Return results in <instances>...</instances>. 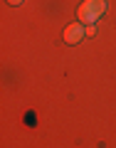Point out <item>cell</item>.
Returning <instances> with one entry per match:
<instances>
[{
    "label": "cell",
    "mask_w": 116,
    "mask_h": 148,
    "mask_svg": "<svg viewBox=\"0 0 116 148\" xmlns=\"http://www.w3.org/2000/svg\"><path fill=\"white\" fill-rule=\"evenodd\" d=\"M84 35H86V32L82 30V25L72 22V25H67V30H64V42H67V45H77Z\"/></svg>",
    "instance_id": "2"
},
{
    "label": "cell",
    "mask_w": 116,
    "mask_h": 148,
    "mask_svg": "<svg viewBox=\"0 0 116 148\" xmlns=\"http://www.w3.org/2000/svg\"><path fill=\"white\" fill-rule=\"evenodd\" d=\"M8 3H10V5H20L22 0H8Z\"/></svg>",
    "instance_id": "3"
},
{
    "label": "cell",
    "mask_w": 116,
    "mask_h": 148,
    "mask_svg": "<svg viewBox=\"0 0 116 148\" xmlns=\"http://www.w3.org/2000/svg\"><path fill=\"white\" fill-rule=\"evenodd\" d=\"M104 10H106V3H104V0H84V3L79 5V20L94 25V22L104 15Z\"/></svg>",
    "instance_id": "1"
}]
</instances>
